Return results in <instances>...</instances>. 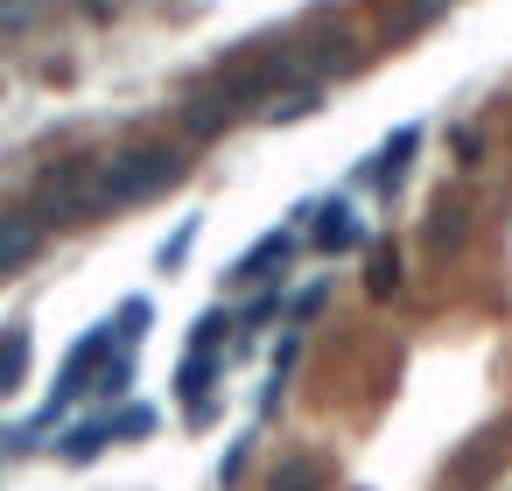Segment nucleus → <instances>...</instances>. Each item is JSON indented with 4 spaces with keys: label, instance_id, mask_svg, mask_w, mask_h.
I'll list each match as a JSON object with an SVG mask.
<instances>
[{
    "label": "nucleus",
    "instance_id": "5701e85b",
    "mask_svg": "<svg viewBox=\"0 0 512 491\" xmlns=\"http://www.w3.org/2000/svg\"><path fill=\"white\" fill-rule=\"evenodd\" d=\"M323 295H330L323 281H316V288H302V295L288 302V323H295V330H302V323H316V309H323Z\"/></svg>",
    "mask_w": 512,
    "mask_h": 491
},
{
    "label": "nucleus",
    "instance_id": "20e7f679",
    "mask_svg": "<svg viewBox=\"0 0 512 491\" xmlns=\"http://www.w3.org/2000/svg\"><path fill=\"white\" fill-rule=\"evenodd\" d=\"M43 239H50V225H43L36 211H0V281L22 274V267L43 253Z\"/></svg>",
    "mask_w": 512,
    "mask_h": 491
},
{
    "label": "nucleus",
    "instance_id": "2eb2a0df",
    "mask_svg": "<svg viewBox=\"0 0 512 491\" xmlns=\"http://www.w3.org/2000/svg\"><path fill=\"white\" fill-rule=\"evenodd\" d=\"M463 218H470L463 204H435V211H428V246H435V253H449V246H463V232H470Z\"/></svg>",
    "mask_w": 512,
    "mask_h": 491
},
{
    "label": "nucleus",
    "instance_id": "1a4fd4ad",
    "mask_svg": "<svg viewBox=\"0 0 512 491\" xmlns=\"http://www.w3.org/2000/svg\"><path fill=\"white\" fill-rule=\"evenodd\" d=\"M106 449H113V414H99V421H78V428H64V435H57V463H71V470L99 463Z\"/></svg>",
    "mask_w": 512,
    "mask_h": 491
},
{
    "label": "nucleus",
    "instance_id": "412c9836",
    "mask_svg": "<svg viewBox=\"0 0 512 491\" xmlns=\"http://www.w3.org/2000/svg\"><path fill=\"white\" fill-rule=\"evenodd\" d=\"M225 330H232V316H225V309H204V316L190 323V351H218Z\"/></svg>",
    "mask_w": 512,
    "mask_h": 491
},
{
    "label": "nucleus",
    "instance_id": "f3484780",
    "mask_svg": "<svg viewBox=\"0 0 512 491\" xmlns=\"http://www.w3.org/2000/svg\"><path fill=\"white\" fill-rule=\"evenodd\" d=\"M316 85H295V92H281V99H267L260 106V120H274V127H288V120H302V113H316Z\"/></svg>",
    "mask_w": 512,
    "mask_h": 491
},
{
    "label": "nucleus",
    "instance_id": "f257e3e1",
    "mask_svg": "<svg viewBox=\"0 0 512 491\" xmlns=\"http://www.w3.org/2000/svg\"><path fill=\"white\" fill-rule=\"evenodd\" d=\"M190 176V155L169 148V141H134V148H113L99 162V190H106V211H134L162 190H176Z\"/></svg>",
    "mask_w": 512,
    "mask_h": 491
},
{
    "label": "nucleus",
    "instance_id": "4468645a",
    "mask_svg": "<svg viewBox=\"0 0 512 491\" xmlns=\"http://www.w3.org/2000/svg\"><path fill=\"white\" fill-rule=\"evenodd\" d=\"M29 358H36L29 330H8V337H0V393H15V386L29 379Z\"/></svg>",
    "mask_w": 512,
    "mask_h": 491
},
{
    "label": "nucleus",
    "instance_id": "dca6fc26",
    "mask_svg": "<svg viewBox=\"0 0 512 491\" xmlns=\"http://www.w3.org/2000/svg\"><path fill=\"white\" fill-rule=\"evenodd\" d=\"M148 323H155V302H148V295H127V302H120V316H113V337L134 351V344L148 337Z\"/></svg>",
    "mask_w": 512,
    "mask_h": 491
},
{
    "label": "nucleus",
    "instance_id": "f8f14e48",
    "mask_svg": "<svg viewBox=\"0 0 512 491\" xmlns=\"http://www.w3.org/2000/svg\"><path fill=\"white\" fill-rule=\"evenodd\" d=\"M365 295H372V302H393V295H400V253L379 246V239L365 246Z\"/></svg>",
    "mask_w": 512,
    "mask_h": 491
},
{
    "label": "nucleus",
    "instance_id": "9d476101",
    "mask_svg": "<svg viewBox=\"0 0 512 491\" xmlns=\"http://www.w3.org/2000/svg\"><path fill=\"white\" fill-rule=\"evenodd\" d=\"M267 491H330V463L323 456H281L267 470Z\"/></svg>",
    "mask_w": 512,
    "mask_h": 491
},
{
    "label": "nucleus",
    "instance_id": "ddd939ff",
    "mask_svg": "<svg viewBox=\"0 0 512 491\" xmlns=\"http://www.w3.org/2000/svg\"><path fill=\"white\" fill-rule=\"evenodd\" d=\"M218 372H225L218 351H190V358L176 365V393H183V400H204V393L218 386Z\"/></svg>",
    "mask_w": 512,
    "mask_h": 491
},
{
    "label": "nucleus",
    "instance_id": "aec40b11",
    "mask_svg": "<svg viewBox=\"0 0 512 491\" xmlns=\"http://www.w3.org/2000/svg\"><path fill=\"white\" fill-rule=\"evenodd\" d=\"M141 435H155V407L127 400V407L113 414V442H141Z\"/></svg>",
    "mask_w": 512,
    "mask_h": 491
},
{
    "label": "nucleus",
    "instance_id": "4be33fe9",
    "mask_svg": "<svg viewBox=\"0 0 512 491\" xmlns=\"http://www.w3.org/2000/svg\"><path fill=\"white\" fill-rule=\"evenodd\" d=\"M274 316H281V288H260V295L246 302V316H239V323H246V330H260V323H274Z\"/></svg>",
    "mask_w": 512,
    "mask_h": 491
},
{
    "label": "nucleus",
    "instance_id": "7ed1b4c3",
    "mask_svg": "<svg viewBox=\"0 0 512 491\" xmlns=\"http://www.w3.org/2000/svg\"><path fill=\"white\" fill-rule=\"evenodd\" d=\"M309 246L316 253H365L372 232H365V218L344 197H330V204H309Z\"/></svg>",
    "mask_w": 512,
    "mask_h": 491
},
{
    "label": "nucleus",
    "instance_id": "6ab92c4d",
    "mask_svg": "<svg viewBox=\"0 0 512 491\" xmlns=\"http://www.w3.org/2000/svg\"><path fill=\"white\" fill-rule=\"evenodd\" d=\"M197 232H204V218H183V225H176V239H162V253H155V267H162V274H176V267L190 260V246H197Z\"/></svg>",
    "mask_w": 512,
    "mask_h": 491
},
{
    "label": "nucleus",
    "instance_id": "a211bd4d",
    "mask_svg": "<svg viewBox=\"0 0 512 491\" xmlns=\"http://www.w3.org/2000/svg\"><path fill=\"white\" fill-rule=\"evenodd\" d=\"M92 379H99V393H106V400H120V393H127V386H134V351H127V344H120V358H113V351H106V358H99V372H92Z\"/></svg>",
    "mask_w": 512,
    "mask_h": 491
},
{
    "label": "nucleus",
    "instance_id": "6e6552de",
    "mask_svg": "<svg viewBox=\"0 0 512 491\" xmlns=\"http://www.w3.org/2000/svg\"><path fill=\"white\" fill-rule=\"evenodd\" d=\"M414 155H421V127H400V134L365 162V183H372V190H400V176H407Z\"/></svg>",
    "mask_w": 512,
    "mask_h": 491
},
{
    "label": "nucleus",
    "instance_id": "f03ea898",
    "mask_svg": "<svg viewBox=\"0 0 512 491\" xmlns=\"http://www.w3.org/2000/svg\"><path fill=\"white\" fill-rule=\"evenodd\" d=\"M106 211V190H99V162H57L36 190V218L43 225H85Z\"/></svg>",
    "mask_w": 512,
    "mask_h": 491
},
{
    "label": "nucleus",
    "instance_id": "0eeeda50",
    "mask_svg": "<svg viewBox=\"0 0 512 491\" xmlns=\"http://www.w3.org/2000/svg\"><path fill=\"white\" fill-rule=\"evenodd\" d=\"M295 57H302V78L316 85V78H330V71H351V64H358V36H351V29H323L316 43H295Z\"/></svg>",
    "mask_w": 512,
    "mask_h": 491
},
{
    "label": "nucleus",
    "instance_id": "423d86ee",
    "mask_svg": "<svg viewBox=\"0 0 512 491\" xmlns=\"http://www.w3.org/2000/svg\"><path fill=\"white\" fill-rule=\"evenodd\" d=\"M239 113H246V106H239L225 85H211V92H190V99H183V134H190V141H218V134H225Z\"/></svg>",
    "mask_w": 512,
    "mask_h": 491
},
{
    "label": "nucleus",
    "instance_id": "9b49d317",
    "mask_svg": "<svg viewBox=\"0 0 512 491\" xmlns=\"http://www.w3.org/2000/svg\"><path fill=\"white\" fill-rule=\"evenodd\" d=\"M456 0H393L386 8V36H421L428 22H442Z\"/></svg>",
    "mask_w": 512,
    "mask_h": 491
},
{
    "label": "nucleus",
    "instance_id": "b1692460",
    "mask_svg": "<svg viewBox=\"0 0 512 491\" xmlns=\"http://www.w3.org/2000/svg\"><path fill=\"white\" fill-rule=\"evenodd\" d=\"M211 421H218V400H211V393H204V400H190V428H211Z\"/></svg>",
    "mask_w": 512,
    "mask_h": 491
},
{
    "label": "nucleus",
    "instance_id": "39448f33",
    "mask_svg": "<svg viewBox=\"0 0 512 491\" xmlns=\"http://www.w3.org/2000/svg\"><path fill=\"white\" fill-rule=\"evenodd\" d=\"M295 246H302V232H295V225L260 232V239L232 260V281H274V267H288V260H295Z\"/></svg>",
    "mask_w": 512,
    "mask_h": 491
}]
</instances>
